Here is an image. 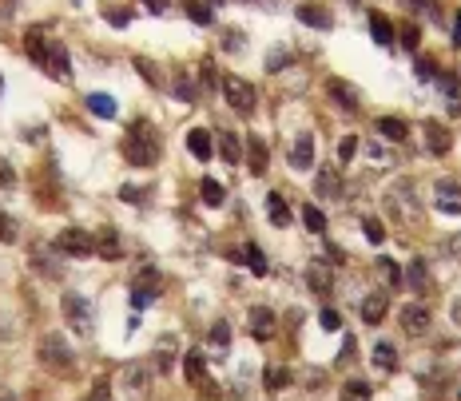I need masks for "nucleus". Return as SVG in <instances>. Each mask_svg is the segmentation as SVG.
I'll return each mask as SVG.
<instances>
[{
  "instance_id": "nucleus-1",
  "label": "nucleus",
  "mask_w": 461,
  "mask_h": 401,
  "mask_svg": "<svg viewBox=\"0 0 461 401\" xmlns=\"http://www.w3.org/2000/svg\"><path fill=\"white\" fill-rule=\"evenodd\" d=\"M123 159L135 163V167H151L159 159V135L147 120H135L128 127V135H123Z\"/></svg>"
},
{
  "instance_id": "nucleus-2",
  "label": "nucleus",
  "mask_w": 461,
  "mask_h": 401,
  "mask_svg": "<svg viewBox=\"0 0 461 401\" xmlns=\"http://www.w3.org/2000/svg\"><path fill=\"white\" fill-rule=\"evenodd\" d=\"M36 358H40V365H44L48 374H56V377H64V374H72V370H76L72 346H68V338H64L60 330H48V334L40 338Z\"/></svg>"
},
{
  "instance_id": "nucleus-3",
  "label": "nucleus",
  "mask_w": 461,
  "mask_h": 401,
  "mask_svg": "<svg viewBox=\"0 0 461 401\" xmlns=\"http://www.w3.org/2000/svg\"><path fill=\"white\" fill-rule=\"evenodd\" d=\"M60 310H64V322L80 334V338H92L96 334V310H92V302H88L84 294H64V302H60Z\"/></svg>"
},
{
  "instance_id": "nucleus-4",
  "label": "nucleus",
  "mask_w": 461,
  "mask_h": 401,
  "mask_svg": "<svg viewBox=\"0 0 461 401\" xmlns=\"http://www.w3.org/2000/svg\"><path fill=\"white\" fill-rule=\"evenodd\" d=\"M223 96H227V104L239 115H255V108H259V92L247 80H239V76H227L223 80Z\"/></svg>"
},
{
  "instance_id": "nucleus-5",
  "label": "nucleus",
  "mask_w": 461,
  "mask_h": 401,
  "mask_svg": "<svg viewBox=\"0 0 461 401\" xmlns=\"http://www.w3.org/2000/svg\"><path fill=\"white\" fill-rule=\"evenodd\" d=\"M56 251H60V255H72V258H88V255H96V239L88 231H80V227H68V231L56 239Z\"/></svg>"
},
{
  "instance_id": "nucleus-6",
  "label": "nucleus",
  "mask_w": 461,
  "mask_h": 401,
  "mask_svg": "<svg viewBox=\"0 0 461 401\" xmlns=\"http://www.w3.org/2000/svg\"><path fill=\"white\" fill-rule=\"evenodd\" d=\"M434 203L446 215H461V183L457 179H437L434 183Z\"/></svg>"
},
{
  "instance_id": "nucleus-7",
  "label": "nucleus",
  "mask_w": 461,
  "mask_h": 401,
  "mask_svg": "<svg viewBox=\"0 0 461 401\" xmlns=\"http://www.w3.org/2000/svg\"><path fill=\"white\" fill-rule=\"evenodd\" d=\"M40 68H44V72L52 76V80H72V64H68V48H64V44H56V40H52L48 44V52H44V64H40Z\"/></svg>"
},
{
  "instance_id": "nucleus-8",
  "label": "nucleus",
  "mask_w": 461,
  "mask_h": 401,
  "mask_svg": "<svg viewBox=\"0 0 461 401\" xmlns=\"http://www.w3.org/2000/svg\"><path fill=\"white\" fill-rule=\"evenodd\" d=\"M326 96L334 99L342 111H358V108H362V96H358V87H350L346 80H342V76H330V80H326Z\"/></svg>"
},
{
  "instance_id": "nucleus-9",
  "label": "nucleus",
  "mask_w": 461,
  "mask_h": 401,
  "mask_svg": "<svg viewBox=\"0 0 461 401\" xmlns=\"http://www.w3.org/2000/svg\"><path fill=\"white\" fill-rule=\"evenodd\" d=\"M247 326H251V334H255L259 342H267V338H275L279 318H275V310H267V306H251V310H247Z\"/></svg>"
},
{
  "instance_id": "nucleus-10",
  "label": "nucleus",
  "mask_w": 461,
  "mask_h": 401,
  "mask_svg": "<svg viewBox=\"0 0 461 401\" xmlns=\"http://www.w3.org/2000/svg\"><path fill=\"white\" fill-rule=\"evenodd\" d=\"M422 135H425V147H429V155H446L449 151V127L446 123H437V120H425L422 123Z\"/></svg>"
},
{
  "instance_id": "nucleus-11",
  "label": "nucleus",
  "mask_w": 461,
  "mask_h": 401,
  "mask_svg": "<svg viewBox=\"0 0 461 401\" xmlns=\"http://www.w3.org/2000/svg\"><path fill=\"white\" fill-rule=\"evenodd\" d=\"M401 330H406V334H413V338H418V334H425V330H429V310H425L422 302H410L406 310H401Z\"/></svg>"
},
{
  "instance_id": "nucleus-12",
  "label": "nucleus",
  "mask_w": 461,
  "mask_h": 401,
  "mask_svg": "<svg viewBox=\"0 0 461 401\" xmlns=\"http://www.w3.org/2000/svg\"><path fill=\"white\" fill-rule=\"evenodd\" d=\"M267 163H270L267 143H263L259 135H247V171H251V175H263V171H267Z\"/></svg>"
},
{
  "instance_id": "nucleus-13",
  "label": "nucleus",
  "mask_w": 461,
  "mask_h": 401,
  "mask_svg": "<svg viewBox=\"0 0 461 401\" xmlns=\"http://www.w3.org/2000/svg\"><path fill=\"white\" fill-rule=\"evenodd\" d=\"M291 167L294 171H310L315 167V139L310 135H298L291 143Z\"/></svg>"
},
{
  "instance_id": "nucleus-14",
  "label": "nucleus",
  "mask_w": 461,
  "mask_h": 401,
  "mask_svg": "<svg viewBox=\"0 0 461 401\" xmlns=\"http://www.w3.org/2000/svg\"><path fill=\"white\" fill-rule=\"evenodd\" d=\"M211 139H215V135L207 132V127H191V132H187V151L207 163V159L215 155V143H211Z\"/></svg>"
},
{
  "instance_id": "nucleus-15",
  "label": "nucleus",
  "mask_w": 461,
  "mask_h": 401,
  "mask_svg": "<svg viewBox=\"0 0 461 401\" xmlns=\"http://www.w3.org/2000/svg\"><path fill=\"white\" fill-rule=\"evenodd\" d=\"M306 282H310V290H315V294H330V286H334V274H330V262H322V258H315V262L306 267Z\"/></svg>"
},
{
  "instance_id": "nucleus-16",
  "label": "nucleus",
  "mask_w": 461,
  "mask_h": 401,
  "mask_svg": "<svg viewBox=\"0 0 461 401\" xmlns=\"http://www.w3.org/2000/svg\"><path fill=\"white\" fill-rule=\"evenodd\" d=\"M32 270H44V274H48V279H60V258H56V251H52V246H36V251H32Z\"/></svg>"
},
{
  "instance_id": "nucleus-17",
  "label": "nucleus",
  "mask_w": 461,
  "mask_h": 401,
  "mask_svg": "<svg viewBox=\"0 0 461 401\" xmlns=\"http://www.w3.org/2000/svg\"><path fill=\"white\" fill-rule=\"evenodd\" d=\"M294 16H298L303 24H310V28H322V32L334 24V20H330V13H326V8H318V4H298V8H294Z\"/></svg>"
},
{
  "instance_id": "nucleus-18",
  "label": "nucleus",
  "mask_w": 461,
  "mask_h": 401,
  "mask_svg": "<svg viewBox=\"0 0 461 401\" xmlns=\"http://www.w3.org/2000/svg\"><path fill=\"white\" fill-rule=\"evenodd\" d=\"M386 306H390V298H386V294H366V298H362V322L378 326V322L386 318Z\"/></svg>"
},
{
  "instance_id": "nucleus-19",
  "label": "nucleus",
  "mask_w": 461,
  "mask_h": 401,
  "mask_svg": "<svg viewBox=\"0 0 461 401\" xmlns=\"http://www.w3.org/2000/svg\"><path fill=\"white\" fill-rule=\"evenodd\" d=\"M183 370H187V381H191V386H199V381L207 386V353L203 350L187 353V358H183Z\"/></svg>"
},
{
  "instance_id": "nucleus-20",
  "label": "nucleus",
  "mask_w": 461,
  "mask_h": 401,
  "mask_svg": "<svg viewBox=\"0 0 461 401\" xmlns=\"http://www.w3.org/2000/svg\"><path fill=\"white\" fill-rule=\"evenodd\" d=\"M123 386H128V393H132V398H144L147 393V370L144 365H123Z\"/></svg>"
},
{
  "instance_id": "nucleus-21",
  "label": "nucleus",
  "mask_w": 461,
  "mask_h": 401,
  "mask_svg": "<svg viewBox=\"0 0 461 401\" xmlns=\"http://www.w3.org/2000/svg\"><path fill=\"white\" fill-rule=\"evenodd\" d=\"M370 36H374V44H378V48H390L398 32H394V24H390V20H386L382 13H374V16H370Z\"/></svg>"
},
{
  "instance_id": "nucleus-22",
  "label": "nucleus",
  "mask_w": 461,
  "mask_h": 401,
  "mask_svg": "<svg viewBox=\"0 0 461 401\" xmlns=\"http://www.w3.org/2000/svg\"><path fill=\"white\" fill-rule=\"evenodd\" d=\"M25 52L32 64H44V52H48V40H44V32L40 28H28L25 32Z\"/></svg>"
},
{
  "instance_id": "nucleus-23",
  "label": "nucleus",
  "mask_w": 461,
  "mask_h": 401,
  "mask_svg": "<svg viewBox=\"0 0 461 401\" xmlns=\"http://www.w3.org/2000/svg\"><path fill=\"white\" fill-rule=\"evenodd\" d=\"M267 215H270L275 227H291V211H287V199H282L279 191L267 195Z\"/></svg>"
},
{
  "instance_id": "nucleus-24",
  "label": "nucleus",
  "mask_w": 461,
  "mask_h": 401,
  "mask_svg": "<svg viewBox=\"0 0 461 401\" xmlns=\"http://www.w3.org/2000/svg\"><path fill=\"white\" fill-rule=\"evenodd\" d=\"M156 370H159V374H171V370H175V338H159V346H156Z\"/></svg>"
},
{
  "instance_id": "nucleus-25",
  "label": "nucleus",
  "mask_w": 461,
  "mask_h": 401,
  "mask_svg": "<svg viewBox=\"0 0 461 401\" xmlns=\"http://www.w3.org/2000/svg\"><path fill=\"white\" fill-rule=\"evenodd\" d=\"M378 132L386 135V139H394V143H406V139H410V127L401 120H394V115H382V120H378Z\"/></svg>"
},
{
  "instance_id": "nucleus-26",
  "label": "nucleus",
  "mask_w": 461,
  "mask_h": 401,
  "mask_svg": "<svg viewBox=\"0 0 461 401\" xmlns=\"http://www.w3.org/2000/svg\"><path fill=\"white\" fill-rule=\"evenodd\" d=\"M88 108H92V115H99V120H116V99L104 96V92H92V96H88Z\"/></svg>"
},
{
  "instance_id": "nucleus-27",
  "label": "nucleus",
  "mask_w": 461,
  "mask_h": 401,
  "mask_svg": "<svg viewBox=\"0 0 461 401\" xmlns=\"http://www.w3.org/2000/svg\"><path fill=\"white\" fill-rule=\"evenodd\" d=\"M338 191H342V183H338L334 171H322V175L315 179V195L318 199H338Z\"/></svg>"
},
{
  "instance_id": "nucleus-28",
  "label": "nucleus",
  "mask_w": 461,
  "mask_h": 401,
  "mask_svg": "<svg viewBox=\"0 0 461 401\" xmlns=\"http://www.w3.org/2000/svg\"><path fill=\"white\" fill-rule=\"evenodd\" d=\"M374 365L386 370V374H394V370H398V350H394L390 342H378L374 346Z\"/></svg>"
},
{
  "instance_id": "nucleus-29",
  "label": "nucleus",
  "mask_w": 461,
  "mask_h": 401,
  "mask_svg": "<svg viewBox=\"0 0 461 401\" xmlns=\"http://www.w3.org/2000/svg\"><path fill=\"white\" fill-rule=\"evenodd\" d=\"M219 151H223V159L227 163H239L243 159V135H219Z\"/></svg>"
},
{
  "instance_id": "nucleus-30",
  "label": "nucleus",
  "mask_w": 461,
  "mask_h": 401,
  "mask_svg": "<svg viewBox=\"0 0 461 401\" xmlns=\"http://www.w3.org/2000/svg\"><path fill=\"white\" fill-rule=\"evenodd\" d=\"M96 255H104V258H120V255H123L120 234H116V231H99V239H96Z\"/></svg>"
},
{
  "instance_id": "nucleus-31",
  "label": "nucleus",
  "mask_w": 461,
  "mask_h": 401,
  "mask_svg": "<svg viewBox=\"0 0 461 401\" xmlns=\"http://www.w3.org/2000/svg\"><path fill=\"white\" fill-rule=\"evenodd\" d=\"M342 401H370V381H362V377H350V381L342 386Z\"/></svg>"
},
{
  "instance_id": "nucleus-32",
  "label": "nucleus",
  "mask_w": 461,
  "mask_h": 401,
  "mask_svg": "<svg viewBox=\"0 0 461 401\" xmlns=\"http://www.w3.org/2000/svg\"><path fill=\"white\" fill-rule=\"evenodd\" d=\"M243 258H247V267H251V274H267V255H263V251H259L255 243H247L243 246Z\"/></svg>"
},
{
  "instance_id": "nucleus-33",
  "label": "nucleus",
  "mask_w": 461,
  "mask_h": 401,
  "mask_svg": "<svg viewBox=\"0 0 461 401\" xmlns=\"http://www.w3.org/2000/svg\"><path fill=\"white\" fill-rule=\"evenodd\" d=\"M303 223H306V231H315V234L326 231V215H322L315 203H306V207H303Z\"/></svg>"
},
{
  "instance_id": "nucleus-34",
  "label": "nucleus",
  "mask_w": 461,
  "mask_h": 401,
  "mask_svg": "<svg viewBox=\"0 0 461 401\" xmlns=\"http://www.w3.org/2000/svg\"><path fill=\"white\" fill-rule=\"evenodd\" d=\"M187 16H191L195 24H211V20H215V13H211L207 0H187Z\"/></svg>"
},
{
  "instance_id": "nucleus-35",
  "label": "nucleus",
  "mask_w": 461,
  "mask_h": 401,
  "mask_svg": "<svg viewBox=\"0 0 461 401\" xmlns=\"http://www.w3.org/2000/svg\"><path fill=\"white\" fill-rule=\"evenodd\" d=\"M199 191H203L207 207H223V199H227V191H223L215 179H203V183H199Z\"/></svg>"
},
{
  "instance_id": "nucleus-36",
  "label": "nucleus",
  "mask_w": 461,
  "mask_h": 401,
  "mask_svg": "<svg viewBox=\"0 0 461 401\" xmlns=\"http://www.w3.org/2000/svg\"><path fill=\"white\" fill-rule=\"evenodd\" d=\"M374 267H378V274H382V279H386L390 286H398V282H401V267L394 262V258H378Z\"/></svg>"
},
{
  "instance_id": "nucleus-37",
  "label": "nucleus",
  "mask_w": 461,
  "mask_h": 401,
  "mask_svg": "<svg viewBox=\"0 0 461 401\" xmlns=\"http://www.w3.org/2000/svg\"><path fill=\"white\" fill-rule=\"evenodd\" d=\"M362 231H366V239H370L374 246L386 243V227H382V219H374V215H370V219H362Z\"/></svg>"
},
{
  "instance_id": "nucleus-38",
  "label": "nucleus",
  "mask_w": 461,
  "mask_h": 401,
  "mask_svg": "<svg viewBox=\"0 0 461 401\" xmlns=\"http://www.w3.org/2000/svg\"><path fill=\"white\" fill-rule=\"evenodd\" d=\"M135 68H139V72H144V80L151 87H163V80H159V68L151 60H147V56H135Z\"/></svg>"
},
{
  "instance_id": "nucleus-39",
  "label": "nucleus",
  "mask_w": 461,
  "mask_h": 401,
  "mask_svg": "<svg viewBox=\"0 0 461 401\" xmlns=\"http://www.w3.org/2000/svg\"><path fill=\"white\" fill-rule=\"evenodd\" d=\"M156 294L159 290H151V286H135V282H132V306H135V310L151 306V302H156Z\"/></svg>"
},
{
  "instance_id": "nucleus-40",
  "label": "nucleus",
  "mask_w": 461,
  "mask_h": 401,
  "mask_svg": "<svg viewBox=\"0 0 461 401\" xmlns=\"http://www.w3.org/2000/svg\"><path fill=\"white\" fill-rule=\"evenodd\" d=\"M171 92H175L179 99H187V104H191V99L199 96V92L191 87V76H175V80H171Z\"/></svg>"
},
{
  "instance_id": "nucleus-41",
  "label": "nucleus",
  "mask_w": 461,
  "mask_h": 401,
  "mask_svg": "<svg viewBox=\"0 0 461 401\" xmlns=\"http://www.w3.org/2000/svg\"><path fill=\"white\" fill-rule=\"evenodd\" d=\"M211 346H215V350H227L230 346V326L227 322H215V326H211Z\"/></svg>"
},
{
  "instance_id": "nucleus-42",
  "label": "nucleus",
  "mask_w": 461,
  "mask_h": 401,
  "mask_svg": "<svg viewBox=\"0 0 461 401\" xmlns=\"http://www.w3.org/2000/svg\"><path fill=\"white\" fill-rule=\"evenodd\" d=\"M354 155H358V135H342V143H338V159H342V163H350Z\"/></svg>"
},
{
  "instance_id": "nucleus-43",
  "label": "nucleus",
  "mask_w": 461,
  "mask_h": 401,
  "mask_svg": "<svg viewBox=\"0 0 461 401\" xmlns=\"http://www.w3.org/2000/svg\"><path fill=\"white\" fill-rule=\"evenodd\" d=\"M418 80H425V84L437 80V64L429 60V56H418Z\"/></svg>"
},
{
  "instance_id": "nucleus-44",
  "label": "nucleus",
  "mask_w": 461,
  "mask_h": 401,
  "mask_svg": "<svg viewBox=\"0 0 461 401\" xmlns=\"http://www.w3.org/2000/svg\"><path fill=\"white\" fill-rule=\"evenodd\" d=\"M147 195H151L147 187H132V183H123L120 187V199H128V203H139V199H147Z\"/></svg>"
},
{
  "instance_id": "nucleus-45",
  "label": "nucleus",
  "mask_w": 461,
  "mask_h": 401,
  "mask_svg": "<svg viewBox=\"0 0 461 401\" xmlns=\"http://www.w3.org/2000/svg\"><path fill=\"white\" fill-rule=\"evenodd\" d=\"M410 286H413V290H422V286H425V262H422V258L410 262Z\"/></svg>"
},
{
  "instance_id": "nucleus-46",
  "label": "nucleus",
  "mask_w": 461,
  "mask_h": 401,
  "mask_svg": "<svg viewBox=\"0 0 461 401\" xmlns=\"http://www.w3.org/2000/svg\"><path fill=\"white\" fill-rule=\"evenodd\" d=\"M318 322H322V330H338V326H342L338 310H330V306H322V314H318Z\"/></svg>"
},
{
  "instance_id": "nucleus-47",
  "label": "nucleus",
  "mask_w": 461,
  "mask_h": 401,
  "mask_svg": "<svg viewBox=\"0 0 461 401\" xmlns=\"http://www.w3.org/2000/svg\"><path fill=\"white\" fill-rule=\"evenodd\" d=\"M16 231H20V227H16V219H4V215H0V243H13Z\"/></svg>"
},
{
  "instance_id": "nucleus-48",
  "label": "nucleus",
  "mask_w": 461,
  "mask_h": 401,
  "mask_svg": "<svg viewBox=\"0 0 461 401\" xmlns=\"http://www.w3.org/2000/svg\"><path fill=\"white\" fill-rule=\"evenodd\" d=\"M13 183H16V167L0 155V187H13Z\"/></svg>"
},
{
  "instance_id": "nucleus-49",
  "label": "nucleus",
  "mask_w": 461,
  "mask_h": 401,
  "mask_svg": "<svg viewBox=\"0 0 461 401\" xmlns=\"http://www.w3.org/2000/svg\"><path fill=\"white\" fill-rule=\"evenodd\" d=\"M418 40H422L418 24H406V28H401V44H406V48H418Z\"/></svg>"
},
{
  "instance_id": "nucleus-50",
  "label": "nucleus",
  "mask_w": 461,
  "mask_h": 401,
  "mask_svg": "<svg viewBox=\"0 0 461 401\" xmlns=\"http://www.w3.org/2000/svg\"><path fill=\"white\" fill-rule=\"evenodd\" d=\"M287 377H291V374H287L282 365H275V370H267V386H275V389H279V386H287Z\"/></svg>"
},
{
  "instance_id": "nucleus-51",
  "label": "nucleus",
  "mask_w": 461,
  "mask_h": 401,
  "mask_svg": "<svg viewBox=\"0 0 461 401\" xmlns=\"http://www.w3.org/2000/svg\"><path fill=\"white\" fill-rule=\"evenodd\" d=\"M223 48H235V52H243V36H239V32H227V40H223Z\"/></svg>"
},
{
  "instance_id": "nucleus-52",
  "label": "nucleus",
  "mask_w": 461,
  "mask_h": 401,
  "mask_svg": "<svg viewBox=\"0 0 461 401\" xmlns=\"http://www.w3.org/2000/svg\"><path fill=\"white\" fill-rule=\"evenodd\" d=\"M203 84L215 87V64H211V60H203Z\"/></svg>"
},
{
  "instance_id": "nucleus-53",
  "label": "nucleus",
  "mask_w": 461,
  "mask_h": 401,
  "mask_svg": "<svg viewBox=\"0 0 461 401\" xmlns=\"http://www.w3.org/2000/svg\"><path fill=\"white\" fill-rule=\"evenodd\" d=\"M108 20H111L116 28H123V24H128V13H123V8H111V13H108Z\"/></svg>"
},
{
  "instance_id": "nucleus-54",
  "label": "nucleus",
  "mask_w": 461,
  "mask_h": 401,
  "mask_svg": "<svg viewBox=\"0 0 461 401\" xmlns=\"http://www.w3.org/2000/svg\"><path fill=\"white\" fill-rule=\"evenodd\" d=\"M4 338H13V322L0 314V342H4Z\"/></svg>"
},
{
  "instance_id": "nucleus-55",
  "label": "nucleus",
  "mask_w": 461,
  "mask_h": 401,
  "mask_svg": "<svg viewBox=\"0 0 461 401\" xmlns=\"http://www.w3.org/2000/svg\"><path fill=\"white\" fill-rule=\"evenodd\" d=\"M282 64H287V52H275V56H270V72H279Z\"/></svg>"
},
{
  "instance_id": "nucleus-56",
  "label": "nucleus",
  "mask_w": 461,
  "mask_h": 401,
  "mask_svg": "<svg viewBox=\"0 0 461 401\" xmlns=\"http://www.w3.org/2000/svg\"><path fill=\"white\" fill-rule=\"evenodd\" d=\"M147 8H151V13H163V8H167V0H144Z\"/></svg>"
},
{
  "instance_id": "nucleus-57",
  "label": "nucleus",
  "mask_w": 461,
  "mask_h": 401,
  "mask_svg": "<svg viewBox=\"0 0 461 401\" xmlns=\"http://www.w3.org/2000/svg\"><path fill=\"white\" fill-rule=\"evenodd\" d=\"M92 401H108V389H96V398Z\"/></svg>"
},
{
  "instance_id": "nucleus-58",
  "label": "nucleus",
  "mask_w": 461,
  "mask_h": 401,
  "mask_svg": "<svg viewBox=\"0 0 461 401\" xmlns=\"http://www.w3.org/2000/svg\"><path fill=\"white\" fill-rule=\"evenodd\" d=\"M453 318H457V322H461V298H457V302H453Z\"/></svg>"
},
{
  "instance_id": "nucleus-59",
  "label": "nucleus",
  "mask_w": 461,
  "mask_h": 401,
  "mask_svg": "<svg viewBox=\"0 0 461 401\" xmlns=\"http://www.w3.org/2000/svg\"><path fill=\"white\" fill-rule=\"evenodd\" d=\"M453 393H457V401H461V374H457V386H453Z\"/></svg>"
},
{
  "instance_id": "nucleus-60",
  "label": "nucleus",
  "mask_w": 461,
  "mask_h": 401,
  "mask_svg": "<svg viewBox=\"0 0 461 401\" xmlns=\"http://www.w3.org/2000/svg\"><path fill=\"white\" fill-rule=\"evenodd\" d=\"M457 40H461V13H457Z\"/></svg>"
},
{
  "instance_id": "nucleus-61",
  "label": "nucleus",
  "mask_w": 461,
  "mask_h": 401,
  "mask_svg": "<svg viewBox=\"0 0 461 401\" xmlns=\"http://www.w3.org/2000/svg\"><path fill=\"white\" fill-rule=\"evenodd\" d=\"M0 87H4V76H0Z\"/></svg>"
},
{
  "instance_id": "nucleus-62",
  "label": "nucleus",
  "mask_w": 461,
  "mask_h": 401,
  "mask_svg": "<svg viewBox=\"0 0 461 401\" xmlns=\"http://www.w3.org/2000/svg\"><path fill=\"white\" fill-rule=\"evenodd\" d=\"M8 401H13V398H8Z\"/></svg>"
}]
</instances>
